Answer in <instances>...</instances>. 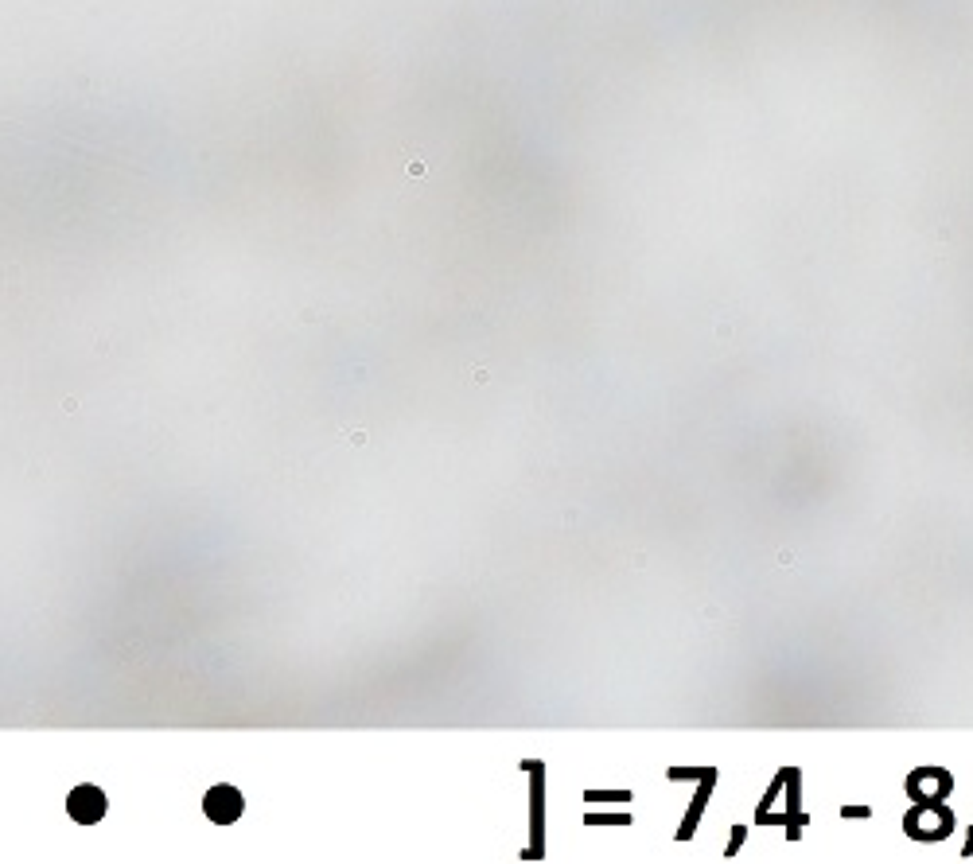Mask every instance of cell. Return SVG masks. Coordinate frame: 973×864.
<instances>
[{
    "label": "cell",
    "instance_id": "obj_1",
    "mask_svg": "<svg viewBox=\"0 0 973 864\" xmlns=\"http://www.w3.org/2000/svg\"><path fill=\"white\" fill-rule=\"evenodd\" d=\"M67 814H71L74 822H82V826L102 822V814H106V794L98 791V787H90V783L74 787L71 798H67Z\"/></svg>",
    "mask_w": 973,
    "mask_h": 864
},
{
    "label": "cell",
    "instance_id": "obj_2",
    "mask_svg": "<svg viewBox=\"0 0 973 864\" xmlns=\"http://www.w3.org/2000/svg\"><path fill=\"white\" fill-rule=\"evenodd\" d=\"M203 814L211 822H218V826L238 822L242 818V794L234 791V787H211L207 798H203Z\"/></svg>",
    "mask_w": 973,
    "mask_h": 864
}]
</instances>
